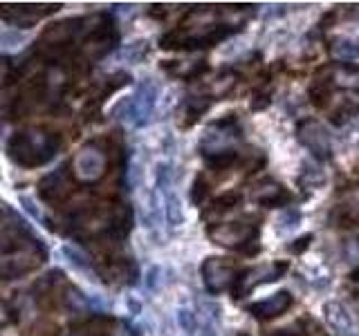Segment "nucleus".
<instances>
[{"label":"nucleus","mask_w":359,"mask_h":336,"mask_svg":"<svg viewBox=\"0 0 359 336\" xmlns=\"http://www.w3.org/2000/svg\"><path fill=\"white\" fill-rule=\"evenodd\" d=\"M234 85H236V74L234 72H223L220 76L216 78V83H214V94L225 96L227 92L234 90Z\"/></svg>","instance_id":"obj_17"},{"label":"nucleus","mask_w":359,"mask_h":336,"mask_svg":"<svg viewBox=\"0 0 359 336\" xmlns=\"http://www.w3.org/2000/svg\"><path fill=\"white\" fill-rule=\"evenodd\" d=\"M353 280H359V267H357V269L353 271Z\"/></svg>","instance_id":"obj_25"},{"label":"nucleus","mask_w":359,"mask_h":336,"mask_svg":"<svg viewBox=\"0 0 359 336\" xmlns=\"http://www.w3.org/2000/svg\"><path fill=\"white\" fill-rule=\"evenodd\" d=\"M207 196H209V184L203 180V175H198L196 182H194V191H191V202L200 207L205 202Z\"/></svg>","instance_id":"obj_18"},{"label":"nucleus","mask_w":359,"mask_h":336,"mask_svg":"<svg viewBox=\"0 0 359 336\" xmlns=\"http://www.w3.org/2000/svg\"><path fill=\"white\" fill-rule=\"evenodd\" d=\"M200 273H203V280L209 294H220L232 282H236V264L229 258L209 255L203 262V267H200Z\"/></svg>","instance_id":"obj_4"},{"label":"nucleus","mask_w":359,"mask_h":336,"mask_svg":"<svg viewBox=\"0 0 359 336\" xmlns=\"http://www.w3.org/2000/svg\"><path fill=\"white\" fill-rule=\"evenodd\" d=\"M296 137H299L301 144L308 148L314 157L321 159V162H328V159L332 157L330 135L319 121H314V119L301 121L299 126H296Z\"/></svg>","instance_id":"obj_6"},{"label":"nucleus","mask_w":359,"mask_h":336,"mask_svg":"<svg viewBox=\"0 0 359 336\" xmlns=\"http://www.w3.org/2000/svg\"><path fill=\"white\" fill-rule=\"evenodd\" d=\"M328 50H330V56L335 61H341V63H348V61L359 56V48L348 39H332Z\"/></svg>","instance_id":"obj_12"},{"label":"nucleus","mask_w":359,"mask_h":336,"mask_svg":"<svg viewBox=\"0 0 359 336\" xmlns=\"http://www.w3.org/2000/svg\"><path fill=\"white\" fill-rule=\"evenodd\" d=\"M103 164H106V159L99 153V150L94 148H85L81 155L76 159V171H79V178L83 180H94L99 178L101 171H103Z\"/></svg>","instance_id":"obj_9"},{"label":"nucleus","mask_w":359,"mask_h":336,"mask_svg":"<svg viewBox=\"0 0 359 336\" xmlns=\"http://www.w3.org/2000/svg\"><path fill=\"white\" fill-rule=\"evenodd\" d=\"M290 307H292V294L290 291H278L274 296H267L258 300V303H254L249 307V312L254 318H258V321H269V318L285 314Z\"/></svg>","instance_id":"obj_7"},{"label":"nucleus","mask_w":359,"mask_h":336,"mask_svg":"<svg viewBox=\"0 0 359 336\" xmlns=\"http://www.w3.org/2000/svg\"><path fill=\"white\" fill-rule=\"evenodd\" d=\"M209 166L214 168H227L236 162V153H223V155H214V157H207Z\"/></svg>","instance_id":"obj_20"},{"label":"nucleus","mask_w":359,"mask_h":336,"mask_svg":"<svg viewBox=\"0 0 359 336\" xmlns=\"http://www.w3.org/2000/svg\"><path fill=\"white\" fill-rule=\"evenodd\" d=\"M240 202V193L238 191H229L225 193V196H220L218 200H214V204L209 207V211H205V218H214V216H223L227 213V211H232L236 204Z\"/></svg>","instance_id":"obj_13"},{"label":"nucleus","mask_w":359,"mask_h":336,"mask_svg":"<svg viewBox=\"0 0 359 336\" xmlns=\"http://www.w3.org/2000/svg\"><path fill=\"white\" fill-rule=\"evenodd\" d=\"M178 321H180V327L185 332H194L196 330V318H194V314L189 312V309H180V312H178Z\"/></svg>","instance_id":"obj_21"},{"label":"nucleus","mask_w":359,"mask_h":336,"mask_svg":"<svg viewBox=\"0 0 359 336\" xmlns=\"http://www.w3.org/2000/svg\"><path fill=\"white\" fill-rule=\"evenodd\" d=\"M240 139L238 121H236L232 114L220 121L209 123L203 139H200V150L205 153V157L223 155V153H234L232 144Z\"/></svg>","instance_id":"obj_2"},{"label":"nucleus","mask_w":359,"mask_h":336,"mask_svg":"<svg viewBox=\"0 0 359 336\" xmlns=\"http://www.w3.org/2000/svg\"><path fill=\"white\" fill-rule=\"evenodd\" d=\"M269 336H296V334H294V332H290V330H278V332L269 334Z\"/></svg>","instance_id":"obj_24"},{"label":"nucleus","mask_w":359,"mask_h":336,"mask_svg":"<svg viewBox=\"0 0 359 336\" xmlns=\"http://www.w3.org/2000/svg\"><path fill=\"white\" fill-rule=\"evenodd\" d=\"M234 336H252V334H247V332H238V334H234Z\"/></svg>","instance_id":"obj_26"},{"label":"nucleus","mask_w":359,"mask_h":336,"mask_svg":"<svg viewBox=\"0 0 359 336\" xmlns=\"http://www.w3.org/2000/svg\"><path fill=\"white\" fill-rule=\"evenodd\" d=\"M269 96H272V92H269V87H265V90H256V92H254L252 110H265L267 105H269Z\"/></svg>","instance_id":"obj_19"},{"label":"nucleus","mask_w":359,"mask_h":336,"mask_svg":"<svg viewBox=\"0 0 359 336\" xmlns=\"http://www.w3.org/2000/svg\"><path fill=\"white\" fill-rule=\"evenodd\" d=\"M290 193L287 189H283L281 184L274 182V180H263L256 189L252 193V200L256 204L265 207V209H278V207H285L290 202Z\"/></svg>","instance_id":"obj_8"},{"label":"nucleus","mask_w":359,"mask_h":336,"mask_svg":"<svg viewBox=\"0 0 359 336\" xmlns=\"http://www.w3.org/2000/svg\"><path fill=\"white\" fill-rule=\"evenodd\" d=\"M305 178H308L310 189H312V187H317V184H323V173L319 171V168H310V171H303L301 180H305Z\"/></svg>","instance_id":"obj_23"},{"label":"nucleus","mask_w":359,"mask_h":336,"mask_svg":"<svg viewBox=\"0 0 359 336\" xmlns=\"http://www.w3.org/2000/svg\"><path fill=\"white\" fill-rule=\"evenodd\" d=\"M328 74L332 76V81L339 87H346V90L359 92V67L350 63H339L335 67L328 70Z\"/></svg>","instance_id":"obj_11"},{"label":"nucleus","mask_w":359,"mask_h":336,"mask_svg":"<svg viewBox=\"0 0 359 336\" xmlns=\"http://www.w3.org/2000/svg\"><path fill=\"white\" fill-rule=\"evenodd\" d=\"M287 271V262H272V264H260V267L247 269L236 276V285H234V296L236 298H245L254 287L263 285V282H272L283 278V273Z\"/></svg>","instance_id":"obj_5"},{"label":"nucleus","mask_w":359,"mask_h":336,"mask_svg":"<svg viewBox=\"0 0 359 336\" xmlns=\"http://www.w3.org/2000/svg\"><path fill=\"white\" fill-rule=\"evenodd\" d=\"M164 216H166V222L171 227H178L185 222V213H182V202L175 193H169L164 196Z\"/></svg>","instance_id":"obj_14"},{"label":"nucleus","mask_w":359,"mask_h":336,"mask_svg":"<svg viewBox=\"0 0 359 336\" xmlns=\"http://www.w3.org/2000/svg\"><path fill=\"white\" fill-rule=\"evenodd\" d=\"M155 99H157V85L153 81H144L130 99L121 103L124 105V117L121 119L130 121L133 126H144L155 108Z\"/></svg>","instance_id":"obj_3"},{"label":"nucleus","mask_w":359,"mask_h":336,"mask_svg":"<svg viewBox=\"0 0 359 336\" xmlns=\"http://www.w3.org/2000/svg\"><path fill=\"white\" fill-rule=\"evenodd\" d=\"M301 222V211L299 209H285L281 218L276 220V231L278 233H285V231H292Z\"/></svg>","instance_id":"obj_16"},{"label":"nucleus","mask_w":359,"mask_h":336,"mask_svg":"<svg viewBox=\"0 0 359 336\" xmlns=\"http://www.w3.org/2000/svg\"><path fill=\"white\" fill-rule=\"evenodd\" d=\"M310 242H312V235L308 233V235H301L299 240H294L292 244H287V249H290L292 253H296V255H299V253H303L305 249H308V246H310Z\"/></svg>","instance_id":"obj_22"},{"label":"nucleus","mask_w":359,"mask_h":336,"mask_svg":"<svg viewBox=\"0 0 359 336\" xmlns=\"http://www.w3.org/2000/svg\"><path fill=\"white\" fill-rule=\"evenodd\" d=\"M207 235L216 244L240 249L245 255H256L258 244V227L245 224V222H227V224H212L207 229Z\"/></svg>","instance_id":"obj_1"},{"label":"nucleus","mask_w":359,"mask_h":336,"mask_svg":"<svg viewBox=\"0 0 359 336\" xmlns=\"http://www.w3.org/2000/svg\"><path fill=\"white\" fill-rule=\"evenodd\" d=\"M341 216V227H357L359 224V193L350 196V200L344 207H339Z\"/></svg>","instance_id":"obj_15"},{"label":"nucleus","mask_w":359,"mask_h":336,"mask_svg":"<svg viewBox=\"0 0 359 336\" xmlns=\"http://www.w3.org/2000/svg\"><path fill=\"white\" fill-rule=\"evenodd\" d=\"M323 314H326V321L332 330H337L341 334L353 330V318H350L348 309L341 303H337V300H330V303L323 305Z\"/></svg>","instance_id":"obj_10"}]
</instances>
